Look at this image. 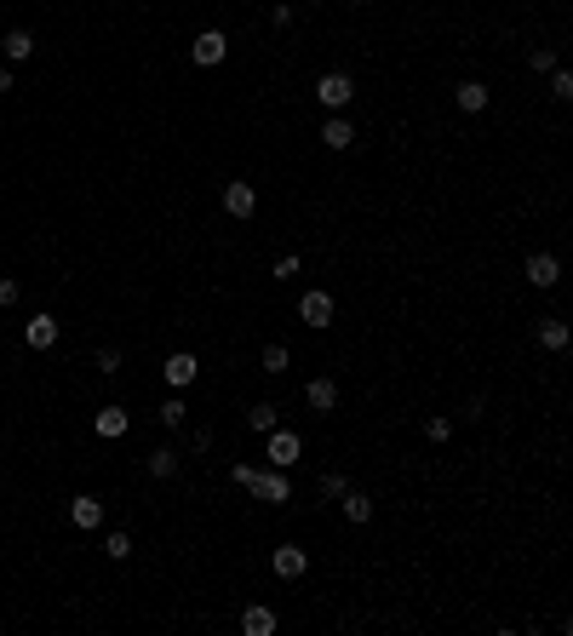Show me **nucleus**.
Here are the masks:
<instances>
[{"label": "nucleus", "mask_w": 573, "mask_h": 636, "mask_svg": "<svg viewBox=\"0 0 573 636\" xmlns=\"http://www.w3.org/2000/svg\"><path fill=\"white\" fill-rule=\"evenodd\" d=\"M229 482L236 488H246L258 505H287L292 499V482H287V470H258V464H229Z\"/></svg>", "instance_id": "f257e3e1"}, {"label": "nucleus", "mask_w": 573, "mask_h": 636, "mask_svg": "<svg viewBox=\"0 0 573 636\" xmlns=\"http://www.w3.org/2000/svg\"><path fill=\"white\" fill-rule=\"evenodd\" d=\"M316 103H321V110H333V115H345L355 103V75L350 69H327L316 81Z\"/></svg>", "instance_id": "f03ea898"}, {"label": "nucleus", "mask_w": 573, "mask_h": 636, "mask_svg": "<svg viewBox=\"0 0 573 636\" xmlns=\"http://www.w3.org/2000/svg\"><path fill=\"white\" fill-rule=\"evenodd\" d=\"M264 459L275 464V470H292V464L304 459V436H299V430H282V425H275L270 436H264Z\"/></svg>", "instance_id": "7ed1b4c3"}, {"label": "nucleus", "mask_w": 573, "mask_h": 636, "mask_svg": "<svg viewBox=\"0 0 573 636\" xmlns=\"http://www.w3.org/2000/svg\"><path fill=\"white\" fill-rule=\"evenodd\" d=\"M190 58H195L201 69H219L224 58H229V35H224V29H201V35L190 40Z\"/></svg>", "instance_id": "20e7f679"}, {"label": "nucleus", "mask_w": 573, "mask_h": 636, "mask_svg": "<svg viewBox=\"0 0 573 636\" xmlns=\"http://www.w3.org/2000/svg\"><path fill=\"white\" fill-rule=\"evenodd\" d=\"M161 379H166V390H190V384L201 379V362H195L190 350H173V355L161 362Z\"/></svg>", "instance_id": "39448f33"}, {"label": "nucleus", "mask_w": 573, "mask_h": 636, "mask_svg": "<svg viewBox=\"0 0 573 636\" xmlns=\"http://www.w3.org/2000/svg\"><path fill=\"white\" fill-rule=\"evenodd\" d=\"M299 321H304V327H333V292H321V287H309L304 292V299H299Z\"/></svg>", "instance_id": "423d86ee"}, {"label": "nucleus", "mask_w": 573, "mask_h": 636, "mask_svg": "<svg viewBox=\"0 0 573 636\" xmlns=\"http://www.w3.org/2000/svg\"><path fill=\"white\" fill-rule=\"evenodd\" d=\"M224 212H229V219H253V212H258V190L246 178L224 184Z\"/></svg>", "instance_id": "0eeeda50"}, {"label": "nucleus", "mask_w": 573, "mask_h": 636, "mask_svg": "<svg viewBox=\"0 0 573 636\" xmlns=\"http://www.w3.org/2000/svg\"><path fill=\"white\" fill-rule=\"evenodd\" d=\"M453 103H459L464 115H482L488 103H493V86H488V81H476V75H470V81H459V86H453Z\"/></svg>", "instance_id": "6e6552de"}, {"label": "nucleus", "mask_w": 573, "mask_h": 636, "mask_svg": "<svg viewBox=\"0 0 573 636\" xmlns=\"http://www.w3.org/2000/svg\"><path fill=\"white\" fill-rule=\"evenodd\" d=\"M69 522L81 527V533H98V527H103V499H92V493H75V499H69Z\"/></svg>", "instance_id": "1a4fd4ad"}, {"label": "nucleus", "mask_w": 573, "mask_h": 636, "mask_svg": "<svg viewBox=\"0 0 573 636\" xmlns=\"http://www.w3.org/2000/svg\"><path fill=\"white\" fill-rule=\"evenodd\" d=\"M556 282H562V258H556V253H533V258H528V287L551 292Z\"/></svg>", "instance_id": "9d476101"}, {"label": "nucleus", "mask_w": 573, "mask_h": 636, "mask_svg": "<svg viewBox=\"0 0 573 636\" xmlns=\"http://www.w3.org/2000/svg\"><path fill=\"white\" fill-rule=\"evenodd\" d=\"M270 568H275V579H304V573H309V551L304 545H282L270 556Z\"/></svg>", "instance_id": "9b49d317"}, {"label": "nucleus", "mask_w": 573, "mask_h": 636, "mask_svg": "<svg viewBox=\"0 0 573 636\" xmlns=\"http://www.w3.org/2000/svg\"><path fill=\"white\" fill-rule=\"evenodd\" d=\"M275 625H282V619H275L270 602H253V608H241V631H246V636H275Z\"/></svg>", "instance_id": "f8f14e48"}, {"label": "nucleus", "mask_w": 573, "mask_h": 636, "mask_svg": "<svg viewBox=\"0 0 573 636\" xmlns=\"http://www.w3.org/2000/svg\"><path fill=\"white\" fill-rule=\"evenodd\" d=\"M92 430H98L103 442H121L132 430V418H127V408H98V418H92Z\"/></svg>", "instance_id": "ddd939ff"}, {"label": "nucleus", "mask_w": 573, "mask_h": 636, "mask_svg": "<svg viewBox=\"0 0 573 636\" xmlns=\"http://www.w3.org/2000/svg\"><path fill=\"white\" fill-rule=\"evenodd\" d=\"M338 510H345V522H350V527L373 522V499H367L362 488H345V493H338Z\"/></svg>", "instance_id": "4468645a"}, {"label": "nucleus", "mask_w": 573, "mask_h": 636, "mask_svg": "<svg viewBox=\"0 0 573 636\" xmlns=\"http://www.w3.org/2000/svg\"><path fill=\"white\" fill-rule=\"evenodd\" d=\"M23 345H29V350H52V345H58V316L23 321Z\"/></svg>", "instance_id": "2eb2a0df"}, {"label": "nucleus", "mask_w": 573, "mask_h": 636, "mask_svg": "<svg viewBox=\"0 0 573 636\" xmlns=\"http://www.w3.org/2000/svg\"><path fill=\"white\" fill-rule=\"evenodd\" d=\"M321 144H327V149H350V144H355V121H350V115H327Z\"/></svg>", "instance_id": "dca6fc26"}, {"label": "nucleus", "mask_w": 573, "mask_h": 636, "mask_svg": "<svg viewBox=\"0 0 573 636\" xmlns=\"http://www.w3.org/2000/svg\"><path fill=\"white\" fill-rule=\"evenodd\" d=\"M304 401H309L316 413H333V408H338V384H333V379H309V384H304Z\"/></svg>", "instance_id": "f3484780"}, {"label": "nucleus", "mask_w": 573, "mask_h": 636, "mask_svg": "<svg viewBox=\"0 0 573 636\" xmlns=\"http://www.w3.org/2000/svg\"><path fill=\"white\" fill-rule=\"evenodd\" d=\"M539 350H551V355H562L568 350V321H556V316H545V321H539Z\"/></svg>", "instance_id": "a211bd4d"}, {"label": "nucleus", "mask_w": 573, "mask_h": 636, "mask_svg": "<svg viewBox=\"0 0 573 636\" xmlns=\"http://www.w3.org/2000/svg\"><path fill=\"white\" fill-rule=\"evenodd\" d=\"M144 470L155 476V482H173L178 476V447H155V453L144 459Z\"/></svg>", "instance_id": "6ab92c4d"}, {"label": "nucleus", "mask_w": 573, "mask_h": 636, "mask_svg": "<svg viewBox=\"0 0 573 636\" xmlns=\"http://www.w3.org/2000/svg\"><path fill=\"white\" fill-rule=\"evenodd\" d=\"M0 52H6L12 64H29V58H35V35H29V29H6V40H0Z\"/></svg>", "instance_id": "aec40b11"}, {"label": "nucleus", "mask_w": 573, "mask_h": 636, "mask_svg": "<svg viewBox=\"0 0 573 636\" xmlns=\"http://www.w3.org/2000/svg\"><path fill=\"white\" fill-rule=\"evenodd\" d=\"M275 425H282V408H275V401H258V408L246 413V430H253V436H270Z\"/></svg>", "instance_id": "412c9836"}, {"label": "nucleus", "mask_w": 573, "mask_h": 636, "mask_svg": "<svg viewBox=\"0 0 573 636\" xmlns=\"http://www.w3.org/2000/svg\"><path fill=\"white\" fill-rule=\"evenodd\" d=\"M155 418H161V425H166V430H178V425H184V418H190V408H184V401H178V390H173V396H166V401H161V408H155Z\"/></svg>", "instance_id": "4be33fe9"}, {"label": "nucleus", "mask_w": 573, "mask_h": 636, "mask_svg": "<svg viewBox=\"0 0 573 636\" xmlns=\"http://www.w3.org/2000/svg\"><path fill=\"white\" fill-rule=\"evenodd\" d=\"M103 556H110V562H127V556H132V539H127V533H103Z\"/></svg>", "instance_id": "5701e85b"}, {"label": "nucleus", "mask_w": 573, "mask_h": 636, "mask_svg": "<svg viewBox=\"0 0 573 636\" xmlns=\"http://www.w3.org/2000/svg\"><path fill=\"white\" fill-rule=\"evenodd\" d=\"M425 436H430V442H447V436H453V418H447V413H430V418H425Z\"/></svg>", "instance_id": "b1692460"}, {"label": "nucleus", "mask_w": 573, "mask_h": 636, "mask_svg": "<svg viewBox=\"0 0 573 636\" xmlns=\"http://www.w3.org/2000/svg\"><path fill=\"white\" fill-rule=\"evenodd\" d=\"M345 488H350V482H345V470H327V476L316 482V493H321V499H338Z\"/></svg>", "instance_id": "393cba45"}, {"label": "nucleus", "mask_w": 573, "mask_h": 636, "mask_svg": "<svg viewBox=\"0 0 573 636\" xmlns=\"http://www.w3.org/2000/svg\"><path fill=\"white\" fill-rule=\"evenodd\" d=\"M551 98H556V103L573 98V75H568V69H551Z\"/></svg>", "instance_id": "a878e982"}, {"label": "nucleus", "mask_w": 573, "mask_h": 636, "mask_svg": "<svg viewBox=\"0 0 573 636\" xmlns=\"http://www.w3.org/2000/svg\"><path fill=\"white\" fill-rule=\"evenodd\" d=\"M287 345H264V373H287Z\"/></svg>", "instance_id": "bb28decb"}, {"label": "nucleus", "mask_w": 573, "mask_h": 636, "mask_svg": "<svg viewBox=\"0 0 573 636\" xmlns=\"http://www.w3.org/2000/svg\"><path fill=\"white\" fill-rule=\"evenodd\" d=\"M528 69L551 75V69H556V52H551V46H533V52H528Z\"/></svg>", "instance_id": "cd10ccee"}, {"label": "nucleus", "mask_w": 573, "mask_h": 636, "mask_svg": "<svg viewBox=\"0 0 573 636\" xmlns=\"http://www.w3.org/2000/svg\"><path fill=\"white\" fill-rule=\"evenodd\" d=\"M275 282H292V275H299V253H287V258H275Z\"/></svg>", "instance_id": "c85d7f7f"}, {"label": "nucleus", "mask_w": 573, "mask_h": 636, "mask_svg": "<svg viewBox=\"0 0 573 636\" xmlns=\"http://www.w3.org/2000/svg\"><path fill=\"white\" fill-rule=\"evenodd\" d=\"M98 373H121V350H115V345L98 350Z\"/></svg>", "instance_id": "c756f323"}, {"label": "nucleus", "mask_w": 573, "mask_h": 636, "mask_svg": "<svg viewBox=\"0 0 573 636\" xmlns=\"http://www.w3.org/2000/svg\"><path fill=\"white\" fill-rule=\"evenodd\" d=\"M18 304V282H12V275H0V309H12Z\"/></svg>", "instance_id": "7c9ffc66"}, {"label": "nucleus", "mask_w": 573, "mask_h": 636, "mask_svg": "<svg viewBox=\"0 0 573 636\" xmlns=\"http://www.w3.org/2000/svg\"><path fill=\"white\" fill-rule=\"evenodd\" d=\"M0 92H12V69L6 64H0Z\"/></svg>", "instance_id": "2f4dec72"}, {"label": "nucleus", "mask_w": 573, "mask_h": 636, "mask_svg": "<svg viewBox=\"0 0 573 636\" xmlns=\"http://www.w3.org/2000/svg\"><path fill=\"white\" fill-rule=\"evenodd\" d=\"M309 6H321V0H309Z\"/></svg>", "instance_id": "473e14b6"}, {"label": "nucleus", "mask_w": 573, "mask_h": 636, "mask_svg": "<svg viewBox=\"0 0 573 636\" xmlns=\"http://www.w3.org/2000/svg\"><path fill=\"white\" fill-rule=\"evenodd\" d=\"M355 6H367V0H355Z\"/></svg>", "instance_id": "72a5a7b5"}]
</instances>
